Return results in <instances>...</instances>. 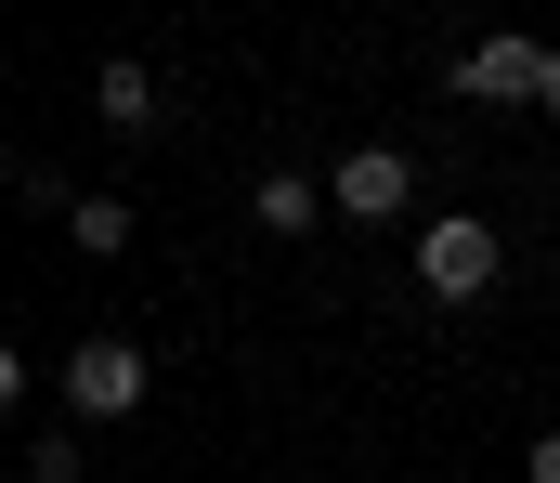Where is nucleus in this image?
<instances>
[{
    "instance_id": "nucleus-9",
    "label": "nucleus",
    "mask_w": 560,
    "mask_h": 483,
    "mask_svg": "<svg viewBox=\"0 0 560 483\" xmlns=\"http://www.w3.org/2000/svg\"><path fill=\"white\" fill-rule=\"evenodd\" d=\"M535 483H560V432H548V445H535Z\"/></svg>"
},
{
    "instance_id": "nucleus-1",
    "label": "nucleus",
    "mask_w": 560,
    "mask_h": 483,
    "mask_svg": "<svg viewBox=\"0 0 560 483\" xmlns=\"http://www.w3.org/2000/svg\"><path fill=\"white\" fill-rule=\"evenodd\" d=\"M418 288L430 301H482V288H495V222H482V209H443L418 235Z\"/></svg>"
},
{
    "instance_id": "nucleus-10",
    "label": "nucleus",
    "mask_w": 560,
    "mask_h": 483,
    "mask_svg": "<svg viewBox=\"0 0 560 483\" xmlns=\"http://www.w3.org/2000/svg\"><path fill=\"white\" fill-rule=\"evenodd\" d=\"M535 105H548V118H560V53H548V92H535Z\"/></svg>"
},
{
    "instance_id": "nucleus-4",
    "label": "nucleus",
    "mask_w": 560,
    "mask_h": 483,
    "mask_svg": "<svg viewBox=\"0 0 560 483\" xmlns=\"http://www.w3.org/2000/svg\"><path fill=\"white\" fill-rule=\"evenodd\" d=\"M456 92L469 105H535L548 92V53L535 39H482V53H456Z\"/></svg>"
},
{
    "instance_id": "nucleus-6",
    "label": "nucleus",
    "mask_w": 560,
    "mask_h": 483,
    "mask_svg": "<svg viewBox=\"0 0 560 483\" xmlns=\"http://www.w3.org/2000/svg\"><path fill=\"white\" fill-rule=\"evenodd\" d=\"M92 118H105V131H156V66H131V53H118V66L92 79Z\"/></svg>"
},
{
    "instance_id": "nucleus-3",
    "label": "nucleus",
    "mask_w": 560,
    "mask_h": 483,
    "mask_svg": "<svg viewBox=\"0 0 560 483\" xmlns=\"http://www.w3.org/2000/svg\"><path fill=\"white\" fill-rule=\"evenodd\" d=\"M405 196H418V170H405V145H352V158L326 170V209H339V222H392Z\"/></svg>"
},
{
    "instance_id": "nucleus-7",
    "label": "nucleus",
    "mask_w": 560,
    "mask_h": 483,
    "mask_svg": "<svg viewBox=\"0 0 560 483\" xmlns=\"http://www.w3.org/2000/svg\"><path fill=\"white\" fill-rule=\"evenodd\" d=\"M52 222H66V235H79V249H131V209H118V196H66V209H52Z\"/></svg>"
},
{
    "instance_id": "nucleus-2",
    "label": "nucleus",
    "mask_w": 560,
    "mask_h": 483,
    "mask_svg": "<svg viewBox=\"0 0 560 483\" xmlns=\"http://www.w3.org/2000/svg\"><path fill=\"white\" fill-rule=\"evenodd\" d=\"M143 392H156V366H143L131 340H79L66 353V418H131Z\"/></svg>"
},
{
    "instance_id": "nucleus-5",
    "label": "nucleus",
    "mask_w": 560,
    "mask_h": 483,
    "mask_svg": "<svg viewBox=\"0 0 560 483\" xmlns=\"http://www.w3.org/2000/svg\"><path fill=\"white\" fill-rule=\"evenodd\" d=\"M248 209H261V235H313V222H339L313 170H261V196H248Z\"/></svg>"
},
{
    "instance_id": "nucleus-8",
    "label": "nucleus",
    "mask_w": 560,
    "mask_h": 483,
    "mask_svg": "<svg viewBox=\"0 0 560 483\" xmlns=\"http://www.w3.org/2000/svg\"><path fill=\"white\" fill-rule=\"evenodd\" d=\"M26 483H79V445H66V432H39V445H26Z\"/></svg>"
}]
</instances>
